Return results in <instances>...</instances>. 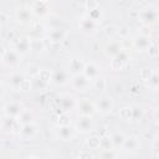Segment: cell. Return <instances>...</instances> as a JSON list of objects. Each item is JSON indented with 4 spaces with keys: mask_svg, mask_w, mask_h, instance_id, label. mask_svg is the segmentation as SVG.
I'll list each match as a JSON object with an SVG mask.
<instances>
[{
    "mask_svg": "<svg viewBox=\"0 0 159 159\" xmlns=\"http://www.w3.org/2000/svg\"><path fill=\"white\" fill-rule=\"evenodd\" d=\"M138 19L140 20V22L145 26H150L157 24L158 19H159V10L155 5L148 4L145 6H143L140 10H138Z\"/></svg>",
    "mask_w": 159,
    "mask_h": 159,
    "instance_id": "cell-1",
    "label": "cell"
},
{
    "mask_svg": "<svg viewBox=\"0 0 159 159\" xmlns=\"http://www.w3.org/2000/svg\"><path fill=\"white\" fill-rule=\"evenodd\" d=\"M50 83H51V71L47 68L40 70L35 76L30 78L31 89L35 91H43L48 87Z\"/></svg>",
    "mask_w": 159,
    "mask_h": 159,
    "instance_id": "cell-2",
    "label": "cell"
},
{
    "mask_svg": "<svg viewBox=\"0 0 159 159\" xmlns=\"http://www.w3.org/2000/svg\"><path fill=\"white\" fill-rule=\"evenodd\" d=\"M9 84L15 91H27L31 88L30 78L21 71H14L9 76Z\"/></svg>",
    "mask_w": 159,
    "mask_h": 159,
    "instance_id": "cell-3",
    "label": "cell"
},
{
    "mask_svg": "<svg viewBox=\"0 0 159 159\" xmlns=\"http://www.w3.org/2000/svg\"><path fill=\"white\" fill-rule=\"evenodd\" d=\"M56 104H57V108L61 111V113H70L72 109L76 108L77 99L72 94L65 93L56 98Z\"/></svg>",
    "mask_w": 159,
    "mask_h": 159,
    "instance_id": "cell-4",
    "label": "cell"
},
{
    "mask_svg": "<svg viewBox=\"0 0 159 159\" xmlns=\"http://www.w3.org/2000/svg\"><path fill=\"white\" fill-rule=\"evenodd\" d=\"M20 128H21V123L19 122L17 118L4 116L0 119V129L6 134H19Z\"/></svg>",
    "mask_w": 159,
    "mask_h": 159,
    "instance_id": "cell-5",
    "label": "cell"
},
{
    "mask_svg": "<svg viewBox=\"0 0 159 159\" xmlns=\"http://www.w3.org/2000/svg\"><path fill=\"white\" fill-rule=\"evenodd\" d=\"M129 61H130V55H129V52L124 48V50H122L118 55H116V56H113V57L111 58V61H109V67H111V70H113V71H120V70H123V68H125V67L128 66Z\"/></svg>",
    "mask_w": 159,
    "mask_h": 159,
    "instance_id": "cell-6",
    "label": "cell"
},
{
    "mask_svg": "<svg viewBox=\"0 0 159 159\" xmlns=\"http://www.w3.org/2000/svg\"><path fill=\"white\" fill-rule=\"evenodd\" d=\"M93 102H94L96 111L101 112L102 114H109L114 108V101L108 94H102V96L97 97L96 101H93Z\"/></svg>",
    "mask_w": 159,
    "mask_h": 159,
    "instance_id": "cell-7",
    "label": "cell"
},
{
    "mask_svg": "<svg viewBox=\"0 0 159 159\" xmlns=\"http://www.w3.org/2000/svg\"><path fill=\"white\" fill-rule=\"evenodd\" d=\"M78 29L84 35H93V34H96L99 30V24L93 21L91 17H88L84 14L78 20Z\"/></svg>",
    "mask_w": 159,
    "mask_h": 159,
    "instance_id": "cell-8",
    "label": "cell"
},
{
    "mask_svg": "<svg viewBox=\"0 0 159 159\" xmlns=\"http://www.w3.org/2000/svg\"><path fill=\"white\" fill-rule=\"evenodd\" d=\"M12 50L16 51L20 56L27 55L31 51V39L25 35L15 37L12 41Z\"/></svg>",
    "mask_w": 159,
    "mask_h": 159,
    "instance_id": "cell-9",
    "label": "cell"
},
{
    "mask_svg": "<svg viewBox=\"0 0 159 159\" xmlns=\"http://www.w3.org/2000/svg\"><path fill=\"white\" fill-rule=\"evenodd\" d=\"M53 132H55L56 138H58L62 142H70V140H72L76 137V133H77L76 128L72 124L71 125H56L55 129H53Z\"/></svg>",
    "mask_w": 159,
    "mask_h": 159,
    "instance_id": "cell-10",
    "label": "cell"
},
{
    "mask_svg": "<svg viewBox=\"0 0 159 159\" xmlns=\"http://www.w3.org/2000/svg\"><path fill=\"white\" fill-rule=\"evenodd\" d=\"M29 7L32 12L34 16L43 19L46 16H48L50 14V2L45 1V0H39V1H34L31 4H29Z\"/></svg>",
    "mask_w": 159,
    "mask_h": 159,
    "instance_id": "cell-11",
    "label": "cell"
},
{
    "mask_svg": "<svg viewBox=\"0 0 159 159\" xmlns=\"http://www.w3.org/2000/svg\"><path fill=\"white\" fill-rule=\"evenodd\" d=\"M86 61L80 57V56H71L67 58V72L70 73V76H75V75H80L83 72Z\"/></svg>",
    "mask_w": 159,
    "mask_h": 159,
    "instance_id": "cell-12",
    "label": "cell"
},
{
    "mask_svg": "<svg viewBox=\"0 0 159 159\" xmlns=\"http://www.w3.org/2000/svg\"><path fill=\"white\" fill-rule=\"evenodd\" d=\"M15 19L21 25H30L32 22L34 15L29 7V5H21L15 9Z\"/></svg>",
    "mask_w": 159,
    "mask_h": 159,
    "instance_id": "cell-13",
    "label": "cell"
},
{
    "mask_svg": "<svg viewBox=\"0 0 159 159\" xmlns=\"http://www.w3.org/2000/svg\"><path fill=\"white\" fill-rule=\"evenodd\" d=\"M71 86L73 89L76 91H80V92H84V91H88L89 87L92 86V82L83 75V73H80V75H75V76H71Z\"/></svg>",
    "mask_w": 159,
    "mask_h": 159,
    "instance_id": "cell-14",
    "label": "cell"
},
{
    "mask_svg": "<svg viewBox=\"0 0 159 159\" xmlns=\"http://www.w3.org/2000/svg\"><path fill=\"white\" fill-rule=\"evenodd\" d=\"M76 130L83 134H89L91 132H93L94 129V122L92 119V117L88 116H80L78 119L76 120V125H75Z\"/></svg>",
    "mask_w": 159,
    "mask_h": 159,
    "instance_id": "cell-15",
    "label": "cell"
},
{
    "mask_svg": "<svg viewBox=\"0 0 159 159\" xmlns=\"http://www.w3.org/2000/svg\"><path fill=\"white\" fill-rule=\"evenodd\" d=\"M80 116H88L92 117L97 111L94 107V102L91 101L89 98H82L80 101H77V106H76Z\"/></svg>",
    "mask_w": 159,
    "mask_h": 159,
    "instance_id": "cell-16",
    "label": "cell"
},
{
    "mask_svg": "<svg viewBox=\"0 0 159 159\" xmlns=\"http://www.w3.org/2000/svg\"><path fill=\"white\" fill-rule=\"evenodd\" d=\"M22 56H20L16 51H14L12 48L10 50H5L4 55L1 56V61L5 66L7 67H17L20 63H21V60Z\"/></svg>",
    "mask_w": 159,
    "mask_h": 159,
    "instance_id": "cell-17",
    "label": "cell"
},
{
    "mask_svg": "<svg viewBox=\"0 0 159 159\" xmlns=\"http://www.w3.org/2000/svg\"><path fill=\"white\" fill-rule=\"evenodd\" d=\"M37 132H39V127L35 122L27 123V124H21L19 137L22 140H32L37 135Z\"/></svg>",
    "mask_w": 159,
    "mask_h": 159,
    "instance_id": "cell-18",
    "label": "cell"
},
{
    "mask_svg": "<svg viewBox=\"0 0 159 159\" xmlns=\"http://www.w3.org/2000/svg\"><path fill=\"white\" fill-rule=\"evenodd\" d=\"M153 41L150 40V37L148 35H143V34H138L137 36L133 37L132 40V45L133 47L137 50V51H140V52H147L148 47L150 46Z\"/></svg>",
    "mask_w": 159,
    "mask_h": 159,
    "instance_id": "cell-19",
    "label": "cell"
},
{
    "mask_svg": "<svg viewBox=\"0 0 159 159\" xmlns=\"http://www.w3.org/2000/svg\"><path fill=\"white\" fill-rule=\"evenodd\" d=\"M70 80H71V76L66 70H56L51 72V83L56 86H63L68 83Z\"/></svg>",
    "mask_w": 159,
    "mask_h": 159,
    "instance_id": "cell-20",
    "label": "cell"
},
{
    "mask_svg": "<svg viewBox=\"0 0 159 159\" xmlns=\"http://www.w3.org/2000/svg\"><path fill=\"white\" fill-rule=\"evenodd\" d=\"M4 116H7V117H14V118H17L20 116V113L22 112L24 107L20 102H15V101H11V102H7L4 104Z\"/></svg>",
    "mask_w": 159,
    "mask_h": 159,
    "instance_id": "cell-21",
    "label": "cell"
},
{
    "mask_svg": "<svg viewBox=\"0 0 159 159\" xmlns=\"http://www.w3.org/2000/svg\"><path fill=\"white\" fill-rule=\"evenodd\" d=\"M82 73H83V75L92 82L93 80H96L97 77L101 76V67H99V65H97L96 62L89 61V62H86Z\"/></svg>",
    "mask_w": 159,
    "mask_h": 159,
    "instance_id": "cell-22",
    "label": "cell"
},
{
    "mask_svg": "<svg viewBox=\"0 0 159 159\" xmlns=\"http://www.w3.org/2000/svg\"><path fill=\"white\" fill-rule=\"evenodd\" d=\"M122 50H124V46H123V42L120 40H112L109 41L106 46H104V53L108 56V57H113L116 55H118Z\"/></svg>",
    "mask_w": 159,
    "mask_h": 159,
    "instance_id": "cell-23",
    "label": "cell"
},
{
    "mask_svg": "<svg viewBox=\"0 0 159 159\" xmlns=\"http://www.w3.org/2000/svg\"><path fill=\"white\" fill-rule=\"evenodd\" d=\"M66 37H67V31L61 27L51 29L47 34V40H50L51 42H62L63 40H66Z\"/></svg>",
    "mask_w": 159,
    "mask_h": 159,
    "instance_id": "cell-24",
    "label": "cell"
},
{
    "mask_svg": "<svg viewBox=\"0 0 159 159\" xmlns=\"http://www.w3.org/2000/svg\"><path fill=\"white\" fill-rule=\"evenodd\" d=\"M140 147V140L137 135H129V137H125V140L123 143V147L122 149H124L125 152H135L138 150Z\"/></svg>",
    "mask_w": 159,
    "mask_h": 159,
    "instance_id": "cell-25",
    "label": "cell"
},
{
    "mask_svg": "<svg viewBox=\"0 0 159 159\" xmlns=\"http://www.w3.org/2000/svg\"><path fill=\"white\" fill-rule=\"evenodd\" d=\"M125 140V135L122 132H116L111 135V142H112V147L113 149H122L123 143Z\"/></svg>",
    "mask_w": 159,
    "mask_h": 159,
    "instance_id": "cell-26",
    "label": "cell"
},
{
    "mask_svg": "<svg viewBox=\"0 0 159 159\" xmlns=\"http://www.w3.org/2000/svg\"><path fill=\"white\" fill-rule=\"evenodd\" d=\"M17 119H19V122L21 123V124H27V123H32V122H35V114L32 113V111H30V109H22V112L20 113V116L17 117Z\"/></svg>",
    "mask_w": 159,
    "mask_h": 159,
    "instance_id": "cell-27",
    "label": "cell"
},
{
    "mask_svg": "<svg viewBox=\"0 0 159 159\" xmlns=\"http://www.w3.org/2000/svg\"><path fill=\"white\" fill-rule=\"evenodd\" d=\"M130 112H132V117H130V122H139L143 116H144V111L139 104H133L130 106Z\"/></svg>",
    "mask_w": 159,
    "mask_h": 159,
    "instance_id": "cell-28",
    "label": "cell"
},
{
    "mask_svg": "<svg viewBox=\"0 0 159 159\" xmlns=\"http://www.w3.org/2000/svg\"><path fill=\"white\" fill-rule=\"evenodd\" d=\"M86 15H87L88 17H91L93 21L98 22V24H101L102 19H103V11L101 10V6H98V7H97V9H94V10L87 11V12H86Z\"/></svg>",
    "mask_w": 159,
    "mask_h": 159,
    "instance_id": "cell-29",
    "label": "cell"
},
{
    "mask_svg": "<svg viewBox=\"0 0 159 159\" xmlns=\"http://www.w3.org/2000/svg\"><path fill=\"white\" fill-rule=\"evenodd\" d=\"M145 84H147V87H149L152 91H157V89H158V86H159V77H158L157 70H154L152 77L145 82Z\"/></svg>",
    "mask_w": 159,
    "mask_h": 159,
    "instance_id": "cell-30",
    "label": "cell"
},
{
    "mask_svg": "<svg viewBox=\"0 0 159 159\" xmlns=\"http://www.w3.org/2000/svg\"><path fill=\"white\" fill-rule=\"evenodd\" d=\"M99 143H101V137L99 135H91L86 140V144H87L88 149H99Z\"/></svg>",
    "mask_w": 159,
    "mask_h": 159,
    "instance_id": "cell-31",
    "label": "cell"
},
{
    "mask_svg": "<svg viewBox=\"0 0 159 159\" xmlns=\"http://www.w3.org/2000/svg\"><path fill=\"white\" fill-rule=\"evenodd\" d=\"M92 86H93V87H94V89H97V91H103V89L106 88V86H107L106 78H104V77H102V76L97 77L96 80H93V81H92Z\"/></svg>",
    "mask_w": 159,
    "mask_h": 159,
    "instance_id": "cell-32",
    "label": "cell"
},
{
    "mask_svg": "<svg viewBox=\"0 0 159 159\" xmlns=\"http://www.w3.org/2000/svg\"><path fill=\"white\" fill-rule=\"evenodd\" d=\"M99 149H102V150L113 149V147H112V142H111V137H108V135H101Z\"/></svg>",
    "mask_w": 159,
    "mask_h": 159,
    "instance_id": "cell-33",
    "label": "cell"
},
{
    "mask_svg": "<svg viewBox=\"0 0 159 159\" xmlns=\"http://www.w3.org/2000/svg\"><path fill=\"white\" fill-rule=\"evenodd\" d=\"M56 125H71V117L68 113H60Z\"/></svg>",
    "mask_w": 159,
    "mask_h": 159,
    "instance_id": "cell-34",
    "label": "cell"
},
{
    "mask_svg": "<svg viewBox=\"0 0 159 159\" xmlns=\"http://www.w3.org/2000/svg\"><path fill=\"white\" fill-rule=\"evenodd\" d=\"M118 116L120 117V119H123V120H127V122H130V117H132L130 106L120 108V109H119V113H118Z\"/></svg>",
    "mask_w": 159,
    "mask_h": 159,
    "instance_id": "cell-35",
    "label": "cell"
},
{
    "mask_svg": "<svg viewBox=\"0 0 159 159\" xmlns=\"http://www.w3.org/2000/svg\"><path fill=\"white\" fill-rule=\"evenodd\" d=\"M117 157V150L116 149H108V150H102L99 154L101 159H116Z\"/></svg>",
    "mask_w": 159,
    "mask_h": 159,
    "instance_id": "cell-36",
    "label": "cell"
},
{
    "mask_svg": "<svg viewBox=\"0 0 159 159\" xmlns=\"http://www.w3.org/2000/svg\"><path fill=\"white\" fill-rule=\"evenodd\" d=\"M147 52H148V55H149L152 58H157V57H158V53H159V50H158V45H157V42H152V43H150V46L148 47Z\"/></svg>",
    "mask_w": 159,
    "mask_h": 159,
    "instance_id": "cell-37",
    "label": "cell"
},
{
    "mask_svg": "<svg viewBox=\"0 0 159 159\" xmlns=\"http://www.w3.org/2000/svg\"><path fill=\"white\" fill-rule=\"evenodd\" d=\"M153 72H154V70H152V68H142V71H140V78L144 81V82H147L150 77H152V75H153Z\"/></svg>",
    "mask_w": 159,
    "mask_h": 159,
    "instance_id": "cell-38",
    "label": "cell"
},
{
    "mask_svg": "<svg viewBox=\"0 0 159 159\" xmlns=\"http://www.w3.org/2000/svg\"><path fill=\"white\" fill-rule=\"evenodd\" d=\"M78 159H93V154L89 149H83L78 154Z\"/></svg>",
    "mask_w": 159,
    "mask_h": 159,
    "instance_id": "cell-39",
    "label": "cell"
},
{
    "mask_svg": "<svg viewBox=\"0 0 159 159\" xmlns=\"http://www.w3.org/2000/svg\"><path fill=\"white\" fill-rule=\"evenodd\" d=\"M99 6V2L98 1H93V0H88L84 2V7L87 11H91V10H94Z\"/></svg>",
    "mask_w": 159,
    "mask_h": 159,
    "instance_id": "cell-40",
    "label": "cell"
},
{
    "mask_svg": "<svg viewBox=\"0 0 159 159\" xmlns=\"http://www.w3.org/2000/svg\"><path fill=\"white\" fill-rule=\"evenodd\" d=\"M7 20H9L7 14H6V12H4V11H0V25L2 26L4 24H6V22H7Z\"/></svg>",
    "mask_w": 159,
    "mask_h": 159,
    "instance_id": "cell-41",
    "label": "cell"
},
{
    "mask_svg": "<svg viewBox=\"0 0 159 159\" xmlns=\"http://www.w3.org/2000/svg\"><path fill=\"white\" fill-rule=\"evenodd\" d=\"M5 92H6V89H5V86H4V83L0 81V99L5 96Z\"/></svg>",
    "mask_w": 159,
    "mask_h": 159,
    "instance_id": "cell-42",
    "label": "cell"
},
{
    "mask_svg": "<svg viewBox=\"0 0 159 159\" xmlns=\"http://www.w3.org/2000/svg\"><path fill=\"white\" fill-rule=\"evenodd\" d=\"M24 159H39L36 155H27V157H25Z\"/></svg>",
    "mask_w": 159,
    "mask_h": 159,
    "instance_id": "cell-43",
    "label": "cell"
},
{
    "mask_svg": "<svg viewBox=\"0 0 159 159\" xmlns=\"http://www.w3.org/2000/svg\"><path fill=\"white\" fill-rule=\"evenodd\" d=\"M0 29H1V25H0Z\"/></svg>",
    "mask_w": 159,
    "mask_h": 159,
    "instance_id": "cell-44",
    "label": "cell"
}]
</instances>
